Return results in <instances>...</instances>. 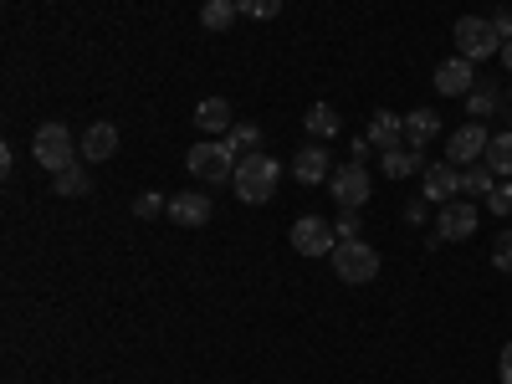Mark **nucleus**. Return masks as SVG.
<instances>
[{
  "mask_svg": "<svg viewBox=\"0 0 512 384\" xmlns=\"http://www.w3.org/2000/svg\"><path fill=\"white\" fill-rule=\"evenodd\" d=\"M231 180H236V195H241L246 205H267V200L277 195L282 169H277V159H272V154H241Z\"/></svg>",
  "mask_w": 512,
  "mask_h": 384,
  "instance_id": "obj_1",
  "label": "nucleus"
},
{
  "mask_svg": "<svg viewBox=\"0 0 512 384\" xmlns=\"http://www.w3.org/2000/svg\"><path fill=\"white\" fill-rule=\"evenodd\" d=\"M451 41H456V57H466V62H487V57H502V36L492 31V21L487 16H461L456 26H451Z\"/></svg>",
  "mask_w": 512,
  "mask_h": 384,
  "instance_id": "obj_2",
  "label": "nucleus"
},
{
  "mask_svg": "<svg viewBox=\"0 0 512 384\" xmlns=\"http://www.w3.org/2000/svg\"><path fill=\"white\" fill-rule=\"evenodd\" d=\"M185 169L205 185H226L236 175V154L226 149V139H200L190 154H185Z\"/></svg>",
  "mask_w": 512,
  "mask_h": 384,
  "instance_id": "obj_3",
  "label": "nucleus"
},
{
  "mask_svg": "<svg viewBox=\"0 0 512 384\" xmlns=\"http://www.w3.org/2000/svg\"><path fill=\"white\" fill-rule=\"evenodd\" d=\"M333 277H344V282H354V287H364V282H374L379 277V251L359 236V241H338L333 246Z\"/></svg>",
  "mask_w": 512,
  "mask_h": 384,
  "instance_id": "obj_4",
  "label": "nucleus"
},
{
  "mask_svg": "<svg viewBox=\"0 0 512 384\" xmlns=\"http://www.w3.org/2000/svg\"><path fill=\"white\" fill-rule=\"evenodd\" d=\"M31 154H36L41 169L62 175L67 164H77V154H72V128H67V123H41L36 139H31Z\"/></svg>",
  "mask_w": 512,
  "mask_h": 384,
  "instance_id": "obj_5",
  "label": "nucleus"
},
{
  "mask_svg": "<svg viewBox=\"0 0 512 384\" xmlns=\"http://www.w3.org/2000/svg\"><path fill=\"white\" fill-rule=\"evenodd\" d=\"M328 190H333V200L344 205V210H364V200H369V169L359 159L338 164L333 175H328Z\"/></svg>",
  "mask_w": 512,
  "mask_h": 384,
  "instance_id": "obj_6",
  "label": "nucleus"
},
{
  "mask_svg": "<svg viewBox=\"0 0 512 384\" xmlns=\"http://www.w3.org/2000/svg\"><path fill=\"white\" fill-rule=\"evenodd\" d=\"M333 246H338L333 221H323V216L292 221V251H297V256H333Z\"/></svg>",
  "mask_w": 512,
  "mask_h": 384,
  "instance_id": "obj_7",
  "label": "nucleus"
},
{
  "mask_svg": "<svg viewBox=\"0 0 512 384\" xmlns=\"http://www.w3.org/2000/svg\"><path fill=\"white\" fill-rule=\"evenodd\" d=\"M487 144H492L487 123H461L456 134L446 139V159H451L456 169H466V164H482V159H487Z\"/></svg>",
  "mask_w": 512,
  "mask_h": 384,
  "instance_id": "obj_8",
  "label": "nucleus"
},
{
  "mask_svg": "<svg viewBox=\"0 0 512 384\" xmlns=\"http://www.w3.org/2000/svg\"><path fill=\"white\" fill-rule=\"evenodd\" d=\"M436 236L441 241H466V236H477V205L472 200H446L441 205V216H436Z\"/></svg>",
  "mask_w": 512,
  "mask_h": 384,
  "instance_id": "obj_9",
  "label": "nucleus"
},
{
  "mask_svg": "<svg viewBox=\"0 0 512 384\" xmlns=\"http://www.w3.org/2000/svg\"><path fill=\"white\" fill-rule=\"evenodd\" d=\"M477 88V62H466V57H446L436 67V93L441 98H466Z\"/></svg>",
  "mask_w": 512,
  "mask_h": 384,
  "instance_id": "obj_10",
  "label": "nucleus"
},
{
  "mask_svg": "<svg viewBox=\"0 0 512 384\" xmlns=\"http://www.w3.org/2000/svg\"><path fill=\"white\" fill-rule=\"evenodd\" d=\"M364 139L374 144V154H390V149H400V144H405V113L374 108V113H369V134H364Z\"/></svg>",
  "mask_w": 512,
  "mask_h": 384,
  "instance_id": "obj_11",
  "label": "nucleus"
},
{
  "mask_svg": "<svg viewBox=\"0 0 512 384\" xmlns=\"http://www.w3.org/2000/svg\"><path fill=\"white\" fill-rule=\"evenodd\" d=\"M431 205H446V200H456L461 195V169L451 164V159H441V164H425V190H420Z\"/></svg>",
  "mask_w": 512,
  "mask_h": 384,
  "instance_id": "obj_12",
  "label": "nucleus"
},
{
  "mask_svg": "<svg viewBox=\"0 0 512 384\" xmlns=\"http://www.w3.org/2000/svg\"><path fill=\"white\" fill-rule=\"evenodd\" d=\"M292 175L303 180V185H328V175H333V159H328V149L313 139L308 149H297V159H292Z\"/></svg>",
  "mask_w": 512,
  "mask_h": 384,
  "instance_id": "obj_13",
  "label": "nucleus"
},
{
  "mask_svg": "<svg viewBox=\"0 0 512 384\" xmlns=\"http://www.w3.org/2000/svg\"><path fill=\"white\" fill-rule=\"evenodd\" d=\"M436 139H441V113L410 108V113H405V144H410V149H431Z\"/></svg>",
  "mask_w": 512,
  "mask_h": 384,
  "instance_id": "obj_14",
  "label": "nucleus"
},
{
  "mask_svg": "<svg viewBox=\"0 0 512 384\" xmlns=\"http://www.w3.org/2000/svg\"><path fill=\"white\" fill-rule=\"evenodd\" d=\"M169 221L175 226H205L210 221V195H195V190L169 195Z\"/></svg>",
  "mask_w": 512,
  "mask_h": 384,
  "instance_id": "obj_15",
  "label": "nucleus"
},
{
  "mask_svg": "<svg viewBox=\"0 0 512 384\" xmlns=\"http://www.w3.org/2000/svg\"><path fill=\"white\" fill-rule=\"evenodd\" d=\"M195 123L205 128V134H231L236 128V113H231V103L226 98H205V103H195Z\"/></svg>",
  "mask_w": 512,
  "mask_h": 384,
  "instance_id": "obj_16",
  "label": "nucleus"
},
{
  "mask_svg": "<svg viewBox=\"0 0 512 384\" xmlns=\"http://www.w3.org/2000/svg\"><path fill=\"white\" fill-rule=\"evenodd\" d=\"M77 154L93 159V164H98V159H113V154H118V128H113V123H93L88 134H82Z\"/></svg>",
  "mask_w": 512,
  "mask_h": 384,
  "instance_id": "obj_17",
  "label": "nucleus"
},
{
  "mask_svg": "<svg viewBox=\"0 0 512 384\" xmlns=\"http://www.w3.org/2000/svg\"><path fill=\"white\" fill-rule=\"evenodd\" d=\"M379 164H384V175H390V180L425 175V159H420V149H410V144H400V149H390V154H379Z\"/></svg>",
  "mask_w": 512,
  "mask_h": 384,
  "instance_id": "obj_18",
  "label": "nucleus"
},
{
  "mask_svg": "<svg viewBox=\"0 0 512 384\" xmlns=\"http://www.w3.org/2000/svg\"><path fill=\"white\" fill-rule=\"evenodd\" d=\"M492 190H497V169L487 159L461 169V195H492Z\"/></svg>",
  "mask_w": 512,
  "mask_h": 384,
  "instance_id": "obj_19",
  "label": "nucleus"
},
{
  "mask_svg": "<svg viewBox=\"0 0 512 384\" xmlns=\"http://www.w3.org/2000/svg\"><path fill=\"white\" fill-rule=\"evenodd\" d=\"M303 128H308V134H313L318 144H328V139L338 134V113H333L328 103H313V108L303 113Z\"/></svg>",
  "mask_w": 512,
  "mask_h": 384,
  "instance_id": "obj_20",
  "label": "nucleus"
},
{
  "mask_svg": "<svg viewBox=\"0 0 512 384\" xmlns=\"http://www.w3.org/2000/svg\"><path fill=\"white\" fill-rule=\"evenodd\" d=\"M236 0H205V11H200V26L205 31H231L236 26Z\"/></svg>",
  "mask_w": 512,
  "mask_h": 384,
  "instance_id": "obj_21",
  "label": "nucleus"
},
{
  "mask_svg": "<svg viewBox=\"0 0 512 384\" xmlns=\"http://www.w3.org/2000/svg\"><path fill=\"white\" fill-rule=\"evenodd\" d=\"M52 180H57V195H67V200H77V195L93 190V175H88L82 164H67L62 175H52Z\"/></svg>",
  "mask_w": 512,
  "mask_h": 384,
  "instance_id": "obj_22",
  "label": "nucleus"
},
{
  "mask_svg": "<svg viewBox=\"0 0 512 384\" xmlns=\"http://www.w3.org/2000/svg\"><path fill=\"white\" fill-rule=\"evenodd\" d=\"M497 103H502V93H497V88H487V82L466 93V113H472V123H487V118L497 113Z\"/></svg>",
  "mask_w": 512,
  "mask_h": 384,
  "instance_id": "obj_23",
  "label": "nucleus"
},
{
  "mask_svg": "<svg viewBox=\"0 0 512 384\" xmlns=\"http://www.w3.org/2000/svg\"><path fill=\"white\" fill-rule=\"evenodd\" d=\"M226 149L231 154H262V128H256V123H236L226 134Z\"/></svg>",
  "mask_w": 512,
  "mask_h": 384,
  "instance_id": "obj_24",
  "label": "nucleus"
},
{
  "mask_svg": "<svg viewBox=\"0 0 512 384\" xmlns=\"http://www.w3.org/2000/svg\"><path fill=\"white\" fill-rule=\"evenodd\" d=\"M487 164L497 169V175L512 180V128H507V134H492V144H487Z\"/></svg>",
  "mask_w": 512,
  "mask_h": 384,
  "instance_id": "obj_25",
  "label": "nucleus"
},
{
  "mask_svg": "<svg viewBox=\"0 0 512 384\" xmlns=\"http://www.w3.org/2000/svg\"><path fill=\"white\" fill-rule=\"evenodd\" d=\"M159 210H169V195H159V190H149V195L134 200V216H139V221H154Z\"/></svg>",
  "mask_w": 512,
  "mask_h": 384,
  "instance_id": "obj_26",
  "label": "nucleus"
},
{
  "mask_svg": "<svg viewBox=\"0 0 512 384\" xmlns=\"http://www.w3.org/2000/svg\"><path fill=\"white\" fill-rule=\"evenodd\" d=\"M236 11L241 16H256V21H272L282 11V0H236Z\"/></svg>",
  "mask_w": 512,
  "mask_h": 384,
  "instance_id": "obj_27",
  "label": "nucleus"
},
{
  "mask_svg": "<svg viewBox=\"0 0 512 384\" xmlns=\"http://www.w3.org/2000/svg\"><path fill=\"white\" fill-rule=\"evenodd\" d=\"M492 267L512 277V231H502V236L492 241Z\"/></svg>",
  "mask_w": 512,
  "mask_h": 384,
  "instance_id": "obj_28",
  "label": "nucleus"
},
{
  "mask_svg": "<svg viewBox=\"0 0 512 384\" xmlns=\"http://www.w3.org/2000/svg\"><path fill=\"white\" fill-rule=\"evenodd\" d=\"M487 210H492V216H512V180L497 185V190L487 195Z\"/></svg>",
  "mask_w": 512,
  "mask_h": 384,
  "instance_id": "obj_29",
  "label": "nucleus"
},
{
  "mask_svg": "<svg viewBox=\"0 0 512 384\" xmlns=\"http://www.w3.org/2000/svg\"><path fill=\"white\" fill-rule=\"evenodd\" d=\"M333 231H338V241H359L364 231H359V210H344V216L333 221Z\"/></svg>",
  "mask_w": 512,
  "mask_h": 384,
  "instance_id": "obj_30",
  "label": "nucleus"
},
{
  "mask_svg": "<svg viewBox=\"0 0 512 384\" xmlns=\"http://www.w3.org/2000/svg\"><path fill=\"white\" fill-rule=\"evenodd\" d=\"M425 216H431V200H425V195L405 205V226H425Z\"/></svg>",
  "mask_w": 512,
  "mask_h": 384,
  "instance_id": "obj_31",
  "label": "nucleus"
},
{
  "mask_svg": "<svg viewBox=\"0 0 512 384\" xmlns=\"http://www.w3.org/2000/svg\"><path fill=\"white\" fill-rule=\"evenodd\" d=\"M487 21H492V31H497L502 41H512V11H492Z\"/></svg>",
  "mask_w": 512,
  "mask_h": 384,
  "instance_id": "obj_32",
  "label": "nucleus"
},
{
  "mask_svg": "<svg viewBox=\"0 0 512 384\" xmlns=\"http://www.w3.org/2000/svg\"><path fill=\"white\" fill-rule=\"evenodd\" d=\"M497 379L512 384V344H502V359H497Z\"/></svg>",
  "mask_w": 512,
  "mask_h": 384,
  "instance_id": "obj_33",
  "label": "nucleus"
},
{
  "mask_svg": "<svg viewBox=\"0 0 512 384\" xmlns=\"http://www.w3.org/2000/svg\"><path fill=\"white\" fill-rule=\"evenodd\" d=\"M369 154H374V144H369V139H354V159H359V164H364V159H369Z\"/></svg>",
  "mask_w": 512,
  "mask_h": 384,
  "instance_id": "obj_34",
  "label": "nucleus"
},
{
  "mask_svg": "<svg viewBox=\"0 0 512 384\" xmlns=\"http://www.w3.org/2000/svg\"><path fill=\"white\" fill-rule=\"evenodd\" d=\"M502 67L512 72V41H502Z\"/></svg>",
  "mask_w": 512,
  "mask_h": 384,
  "instance_id": "obj_35",
  "label": "nucleus"
},
{
  "mask_svg": "<svg viewBox=\"0 0 512 384\" xmlns=\"http://www.w3.org/2000/svg\"><path fill=\"white\" fill-rule=\"evenodd\" d=\"M507 118H512V93H507Z\"/></svg>",
  "mask_w": 512,
  "mask_h": 384,
  "instance_id": "obj_36",
  "label": "nucleus"
}]
</instances>
